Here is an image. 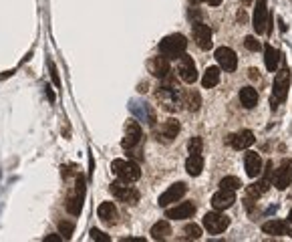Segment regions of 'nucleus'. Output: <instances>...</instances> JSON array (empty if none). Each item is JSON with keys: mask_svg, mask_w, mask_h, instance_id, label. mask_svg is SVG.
I'll list each match as a JSON object with an SVG mask.
<instances>
[{"mask_svg": "<svg viewBox=\"0 0 292 242\" xmlns=\"http://www.w3.org/2000/svg\"><path fill=\"white\" fill-rule=\"evenodd\" d=\"M288 89H290V71L284 67V69H280V71L276 73V77H274V91H272V97H270L272 111H276L278 105L286 99Z\"/></svg>", "mask_w": 292, "mask_h": 242, "instance_id": "obj_1", "label": "nucleus"}, {"mask_svg": "<svg viewBox=\"0 0 292 242\" xmlns=\"http://www.w3.org/2000/svg\"><path fill=\"white\" fill-rule=\"evenodd\" d=\"M188 49V41L184 35H170L160 43V53L168 59H178L186 53Z\"/></svg>", "mask_w": 292, "mask_h": 242, "instance_id": "obj_2", "label": "nucleus"}, {"mask_svg": "<svg viewBox=\"0 0 292 242\" xmlns=\"http://www.w3.org/2000/svg\"><path fill=\"white\" fill-rule=\"evenodd\" d=\"M111 170L121 182H127V184H133V182H137L141 178L139 166L135 162H129V160H115L111 164Z\"/></svg>", "mask_w": 292, "mask_h": 242, "instance_id": "obj_3", "label": "nucleus"}, {"mask_svg": "<svg viewBox=\"0 0 292 242\" xmlns=\"http://www.w3.org/2000/svg\"><path fill=\"white\" fill-rule=\"evenodd\" d=\"M111 194L117 200H121L125 204H131V206H135L139 202V192L133 186H129L127 182H113L111 184Z\"/></svg>", "mask_w": 292, "mask_h": 242, "instance_id": "obj_4", "label": "nucleus"}, {"mask_svg": "<svg viewBox=\"0 0 292 242\" xmlns=\"http://www.w3.org/2000/svg\"><path fill=\"white\" fill-rule=\"evenodd\" d=\"M230 226V218L220 214L218 210L216 212H208L204 216V228L210 232V234H222L226 228Z\"/></svg>", "mask_w": 292, "mask_h": 242, "instance_id": "obj_5", "label": "nucleus"}, {"mask_svg": "<svg viewBox=\"0 0 292 242\" xmlns=\"http://www.w3.org/2000/svg\"><path fill=\"white\" fill-rule=\"evenodd\" d=\"M178 75H180V79H182L184 83H188V85H192V83L198 81V69H196V63H194V59L188 57L186 53L180 57V63H178Z\"/></svg>", "mask_w": 292, "mask_h": 242, "instance_id": "obj_6", "label": "nucleus"}, {"mask_svg": "<svg viewBox=\"0 0 292 242\" xmlns=\"http://www.w3.org/2000/svg\"><path fill=\"white\" fill-rule=\"evenodd\" d=\"M272 182H274V186H276L278 190H286V188L292 184V160L284 158V160L280 162L278 170L274 172Z\"/></svg>", "mask_w": 292, "mask_h": 242, "instance_id": "obj_7", "label": "nucleus"}, {"mask_svg": "<svg viewBox=\"0 0 292 242\" xmlns=\"http://www.w3.org/2000/svg\"><path fill=\"white\" fill-rule=\"evenodd\" d=\"M216 61H218V65H220V69H224L226 73H234L236 71V67H238V57H236V53L230 49V47H220V49H216Z\"/></svg>", "mask_w": 292, "mask_h": 242, "instance_id": "obj_8", "label": "nucleus"}, {"mask_svg": "<svg viewBox=\"0 0 292 242\" xmlns=\"http://www.w3.org/2000/svg\"><path fill=\"white\" fill-rule=\"evenodd\" d=\"M186 192H188V186L184 184V182H178V184H174V186H170L162 196H160V206L162 208H168L170 204H174V202H178V200H182L184 196H186Z\"/></svg>", "mask_w": 292, "mask_h": 242, "instance_id": "obj_9", "label": "nucleus"}, {"mask_svg": "<svg viewBox=\"0 0 292 242\" xmlns=\"http://www.w3.org/2000/svg\"><path fill=\"white\" fill-rule=\"evenodd\" d=\"M156 97H158V101H160L168 111H178L180 105H182L178 93H176L172 87H160V89L156 91Z\"/></svg>", "mask_w": 292, "mask_h": 242, "instance_id": "obj_10", "label": "nucleus"}, {"mask_svg": "<svg viewBox=\"0 0 292 242\" xmlns=\"http://www.w3.org/2000/svg\"><path fill=\"white\" fill-rule=\"evenodd\" d=\"M254 142H256V138L250 130H242V132L232 134V136L226 138V144L232 146L234 150H248L250 146H254Z\"/></svg>", "mask_w": 292, "mask_h": 242, "instance_id": "obj_11", "label": "nucleus"}, {"mask_svg": "<svg viewBox=\"0 0 292 242\" xmlns=\"http://www.w3.org/2000/svg\"><path fill=\"white\" fill-rule=\"evenodd\" d=\"M192 33H194V41H196V45H198L200 49H204V51L212 49V31H210L208 25L196 23L194 29H192Z\"/></svg>", "mask_w": 292, "mask_h": 242, "instance_id": "obj_12", "label": "nucleus"}, {"mask_svg": "<svg viewBox=\"0 0 292 242\" xmlns=\"http://www.w3.org/2000/svg\"><path fill=\"white\" fill-rule=\"evenodd\" d=\"M234 202H236L234 190H224V188H220V192H216V194L212 196V206H214V210H218V212L232 208Z\"/></svg>", "mask_w": 292, "mask_h": 242, "instance_id": "obj_13", "label": "nucleus"}, {"mask_svg": "<svg viewBox=\"0 0 292 242\" xmlns=\"http://www.w3.org/2000/svg\"><path fill=\"white\" fill-rule=\"evenodd\" d=\"M141 142V128L135 119H129L127 126H125V138H123V148L131 150Z\"/></svg>", "mask_w": 292, "mask_h": 242, "instance_id": "obj_14", "label": "nucleus"}, {"mask_svg": "<svg viewBox=\"0 0 292 242\" xmlns=\"http://www.w3.org/2000/svg\"><path fill=\"white\" fill-rule=\"evenodd\" d=\"M268 7H266V0H258L256 3V9H254V31L258 35L266 33V27H268Z\"/></svg>", "mask_w": 292, "mask_h": 242, "instance_id": "obj_15", "label": "nucleus"}, {"mask_svg": "<svg viewBox=\"0 0 292 242\" xmlns=\"http://www.w3.org/2000/svg\"><path fill=\"white\" fill-rule=\"evenodd\" d=\"M194 212H196V206L192 202H182L176 208H168L166 210V218H170V220H186V218H192Z\"/></svg>", "mask_w": 292, "mask_h": 242, "instance_id": "obj_16", "label": "nucleus"}, {"mask_svg": "<svg viewBox=\"0 0 292 242\" xmlns=\"http://www.w3.org/2000/svg\"><path fill=\"white\" fill-rule=\"evenodd\" d=\"M262 158H260V154H256V152H248L246 156H244V168H246V174L250 176V178H258L260 174H262Z\"/></svg>", "mask_w": 292, "mask_h": 242, "instance_id": "obj_17", "label": "nucleus"}, {"mask_svg": "<svg viewBox=\"0 0 292 242\" xmlns=\"http://www.w3.org/2000/svg\"><path fill=\"white\" fill-rule=\"evenodd\" d=\"M150 73L154 75V77H168V73H170V59L168 57H156V59H152L150 61Z\"/></svg>", "mask_w": 292, "mask_h": 242, "instance_id": "obj_18", "label": "nucleus"}, {"mask_svg": "<svg viewBox=\"0 0 292 242\" xmlns=\"http://www.w3.org/2000/svg\"><path fill=\"white\" fill-rule=\"evenodd\" d=\"M262 232L270 236H284L288 234V222L284 220H268L262 224Z\"/></svg>", "mask_w": 292, "mask_h": 242, "instance_id": "obj_19", "label": "nucleus"}, {"mask_svg": "<svg viewBox=\"0 0 292 242\" xmlns=\"http://www.w3.org/2000/svg\"><path fill=\"white\" fill-rule=\"evenodd\" d=\"M180 121H176V119H168L166 124L162 126V130H160V138H164L166 142H172V140H176L178 138V134H180Z\"/></svg>", "mask_w": 292, "mask_h": 242, "instance_id": "obj_20", "label": "nucleus"}, {"mask_svg": "<svg viewBox=\"0 0 292 242\" xmlns=\"http://www.w3.org/2000/svg\"><path fill=\"white\" fill-rule=\"evenodd\" d=\"M240 103L246 109H254L258 105V91L254 87H242L240 89Z\"/></svg>", "mask_w": 292, "mask_h": 242, "instance_id": "obj_21", "label": "nucleus"}, {"mask_svg": "<svg viewBox=\"0 0 292 242\" xmlns=\"http://www.w3.org/2000/svg\"><path fill=\"white\" fill-rule=\"evenodd\" d=\"M97 212H99L101 222H105V224H115L117 222V208L113 206V202H103Z\"/></svg>", "mask_w": 292, "mask_h": 242, "instance_id": "obj_22", "label": "nucleus"}, {"mask_svg": "<svg viewBox=\"0 0 292 242\" xmlns=\"http://www.w3.org/2000/svg\"><path fill=\"white\" fill-rule=\"evenodd\" d=\"M182 105H186L188 107V111H198L200 109V105H202V97H200V93L198 91H194V89H188L186 93H184V99H182Z\"/></svg>", "mask_w": 292, "mask_h": 242, "instance_id": "obj_23", "label": "nucleus"}, {"mask_svg": "<svg viewBox=\"0 0 292 242\" xmlns=\"http://www.w3.org/2000/svg\"><path fill=\"white\" fill-rule=\"evenodd\" d=\"M186 170H188V174L190 176H200L202 174V170H204V158H202V154H192L190 158H188V162H186Z\"/></svg>", "mask_w": 292, "mask_h": 242, "instance_id": "obj_24", "label": "nucleus"}, {"mask_svg": "<svg viewBox=\"0 0 292 242\" xmlns=\"http://www.w3.org/2000/svg\"><path fill=\"white\" fill-rule=\"evenodd\" d=\"M152 238L154 240H166L170 234H172V226H170V222L168 220H160V222H156L154 226H152Z\"/></svg>", "mask_w": 292, "mask_h": 242, "instance_id": "obj_25", "label": "nucleus"}, {"mask_svg": "<svg viewBox=\"0 0 292 242\" xmlns=\"http://www.w3.org/2000/svg\"><path fill=\"white\" fill-rule=\"evenodd\" d=\"M264 53H266V69L268 71H276L278 69V63H280V51L278 49H274L272 45H266V49H264Z\"/></svg>", "mask_w": 292, "mask_h": 242, "instance_id": "obj_26", "label": "nucleus"}, {"mask_svg": "<svg viewBox=\"0 0 292 242\" xmlns=\"http://www.w3.org/2000/svg\"><path fill=\"white\" fill-rule=\"evenodd\" d=\"M220 67H208L206 69V73H204V77H202V85L206 87V89H212V87H216L218 83H220Z\"/></svg>", "mask_w": 292, "mask_h": 242, "instance_id": "obj_27", "label": "nucleus"}, {"mask_svg": "<svg viewBox=\"0 0 292 242\" xmlns=\"http://www.w3.org/2000/svg\"><path fill=\"white\" fill-rule=\"evenodd\" d=\"M67 210L73 214V216H79L81 214V210H83V196L81 194H73V196H69V200H67Z\"/></svg>", "mask_w": 292, "mask_h": 242, "instance_id": "obj_28", "label": "nucleus"}, {"mask_svg": "<svg viewBox=\"0 0 292 242\" xmlns=\"http://www.w3.org/2000/svg\"><path fill=\"white\" fill-rule=\"evenodd\" d=\"M220 188H224V190H240L242 188V182L236 178V176H226V178H222L220 180Z\"/></svg>", "mask_w": 292, "mask_h": 242, "instance_id": "obj_29", "label": "nucleus"}, {"mask_svg": "<svg viewBox=\"0 0 292 242\" xmlns=\"http://www.w3.org/2000/svg\"><path fill=\"white\" fill-rule=\"evenodd\" d=\"M184 232H186V238H190V240L202 238V228H200L198 224H188V226L184 228Z\"/></svg>", "mask_w": 292, "mask_h": 242, "instance_id": "obj_30", "label": "nucleus"}, {"mask_svg": "<svg viewBox=\"0 0 292 242\" xmlns=\"http://www.w3.org/2000/svg\"><path fill=\"white\" fill-rule=\"evenodd\" d=\"M202 148H204L202 138H192V140H190V144H188L190 154H202Z\"/></svg>", "mask_w": 292, "mask_h": 242, "instance_id": "obj_31", "label": "nucleus"}, {"mask_svg": "<svg viewBox=\"0 0 292 242\" xmlns=\"http://www.w3.org/2000/svg\"><path fill=\"white\" fill-rule=\"evenodd\" d=\"M244 47H246L248 51H252V53H258V51L262 49L260 41H256L254 37H246V39H244Z\"/></svg>", "mask_w": 292, "mask_h": 242, "instance_id": "obj_32", "label": "nucleus"}, {"mask_svg": "<svg viewBox=\"0 0 292 242\" xmlns=\"http://www.w3.org/2000/svg\"><path fill=\"white\" fill-rule=\"evenodd\" d=\"M59 230H61V236L69 240V238L73 236V230H75V226H73L71 222H61V224H59Z\"/></svg>", "mask_w": 292, "mask_h": 242, "instance_id": "obj_33", "label": "nucleus"}, {"mask_svg": "<svg viewBox=\"0 0 292 242\" xmlns=\"http://www.w3.org/2000/svg\"><path fill=\"white\" fill-rule=\"evenodd\" d=\"M91 238H93V240H97V242H111V238H109L105 232L97 230V228H93V230H91Z\"/></svg>", "mask_w": 292, "mask_h": 242, "instance_id": "obj_34", "label": "nucleus"}, {"mask_svg": "<svg viewBox=\"0 0 292 242\" xmlns=\"http://www.w3.org/2000/svg\"><path fill=\"white\" fill-rule=\"evenodd\" d=\"M51 77H53V83H55L57 87H61V81H59V73H57L55 63H51Z\"/></svg>", "mask_w": 292, "mask_h": 242, "instance_id": "obj_35", "label": "nucleus"}, {"mask_svg": "<svg viewBox=\"0 0 292 242\" xmlns=\"http://www.w3.org/2000/svg\"><path fill=\"white\" fill-rule=\"evenodd\" d=\"M248 73H250V79H254V81H258V79H260V71H258V69H250Z\"/></svg>", "mask_w": 292, "mask_h": 242, "instance_id": "obj_36", "label": "nucleus"}, {"mask_svg": "<svg viewBox=\"0 0 292 242\" xmlns=\"http://www.w3.org/2000/svg\"><path fill=\"white\" fill-rule=\"evenodd\" d=\"M63 240V236H57V234H53V236H47L45 238V242H61Z\"/></svg>", "mask_w": 292, "mask_h": 242, "instance_id": "obj_37", "label": "nucleus"}, {"mask_svg": "<svg viewBox=\"0 0 292 242\" xmlns=\"http://www.w3.org/2000/svg\"><path fill=\"white\" fill-rule=\"evenodd\" d=\"M123 242H145V238H123Z\"/></svg>", "mask_w": 292, "mask_h": 242, "instance_id": "obj_38", "label": "nucleus"}, {"mask_svg": "<svg viewBox=\"0 0 292 242\" xmlns=\"http://www.w3.org/2000/svg\"><path fill=\"white\" fill-rule=\"evenodd\" d=\"M206 3H208L210 7H220V5H222V0H206Z\"/></svg>", "mask_w": 292, "mask_h": 242, "instance_id": "obj_39", "label": "nucleus"}, {"mask_svg": "<svg viewBox=\"0 0 292 242\" xmlns=\"http://www.w3.org/2000/svg\"><path fill=\"white\" fill-rule=\"evenodd\" d=\"M238 21H242V23L246 21V13H244V11H240V13H238Z\"/></svg>", "mask_w": 292, "mask_h": 242, "instance_id": "obj_40", "label": "nucleus"}, {"mask_svg": "<svg viewBox=\"0 0 292 242\" xmlns=\"http://www.w3.org/2000/svg\"><path fill=\"white\" fill-rule=\"evenodd\" d=\"M47 95H49V99H51V101H55V93H53V91H51V87H49V89H47Z\"/></svg>", "mask_w": 292, "mask_h": 242, "instance_id": "obj_41", "label": "nucleus"}, {"mask_svg": "<svg viewBox=\"0 0 292 242\" xmlns=\"http://www.w3.org/2000/svg\"><path fill=\"white\" fill-rule=\"evenodd\" d=\"M278 25H280V31H282V33H286V25H284L282 21H278Z\"/></svg>", "mask_w": 292, "mask_h": 242, "instance_id": "obj_42", "label": "nucleus"}, {"mask_svg": "<svg viewBox=\"0 0 292 242\" xmlns=\"http://www.w3.org/2000/svg\"><path fill=\"white\" fill-rule=\"evenodd\" d=\"M288 222H290V224H292V210H290V212H288Z\"/></svg>", "mask_w": 292, "mask_h": 242, "instance_id": "obj_43", "label": "nucleus"}, {"mask_svg": "<svg viewBox=\"0 0 292 242\" xmlns=\"http://www.w3.org/2000/svg\"><path fill=\"white\" fill-rule=\"evenodd\" d=\"M242 3H244V5H248V3H252V0H242Z\"/></svg>", "mask_w": 292, "mask_h": 242, "instance_id": "obj_44", "label": "nucleus"}, {"mask_svg": "<svg viewBox=\"0 0 292 242\" xmlns=\"http://www.w3.org/2000/svg\"><path fill=\"white\" fill-rule=\"evenodd\" d=\"M194 3H200V0H194Z\"/></svg>", "mask_w": 292, "mask_h": 242, "instance_id": "obj_45", "label": "nucleus"}, {"mask_svg": "<svg viewBox=\"0 0 292 242\" xmlns=\"http://www.w3.org/2000/svg\"><path fill=\"white\" fill-rule=\"evenodd\" d=\"M290 238H292V232H290Z\"/></svg>", "mask_w": 292, "mask_h": 242, "instance_id": "obj_46", "label": "nucleus"}]
</instances>
